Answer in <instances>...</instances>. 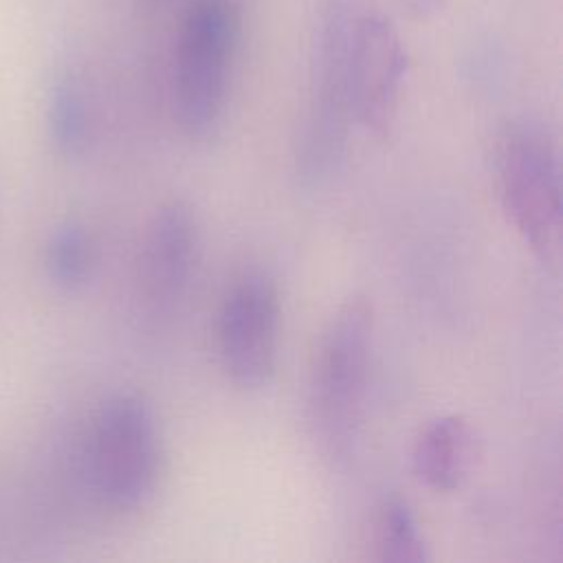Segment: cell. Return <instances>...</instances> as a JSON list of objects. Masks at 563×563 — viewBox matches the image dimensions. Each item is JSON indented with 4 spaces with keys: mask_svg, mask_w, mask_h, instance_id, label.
Segmentation results:
<instances>
[{
    "mask_svg": "<svg viewBox=\"0 0 563 563\" xmlns=\"http://www.w3.org/2000/svg\"><path fill=\"white\" fill-rule=\"evenodd\" d=\"M374 314L365 297H350L330 317L310 369L308 424L330 460L350 455L356 442L372 367Z\"/></svg>",
    "mask_w": 563,
    "mask_h": 563,
    "instance_id": "6da1fadb",
    "label": "cell"
},
{
    "mask_svg": "<svg viewBox=\"0 0 563 563\" xmlns=\"http://www.w3.org/2000/svg\"><path fill=\"white\" fill-rule=\"evenodd\" d=\"M161 433L139 394H114L92 416L84 444V475L95 499L110 510L143 506L161 473Z\"/></svg>",
    "mask_w": 563,
    "mask_h": 563,
    "instance_id": "7a4b0ae2",
    "label": "cell"
},
{
    "mask_svg": "<svg viewBox=\"0 0 563 563\" xmlns=\"http://www.w3.org/2000/svg\"><path fill=\"white\" fill-rule=\"evenodd\" d=\"M501 209L521 240L548 264L561 253V167L548 130L534 121L508 123L495 145Z\"/></svg>",
    "mask_w": 563,
    "mask_h": 563,
    "instance_id": "3957f363",
    "label": "cell"
},
{
    "mask_svg": "<svg viewBox=\"0 0 563 563\" xmlns=\"http://www.w3.org/2000/svg\"><path fill=\"white\" fill-rule=\"evenodd\" d=\"M235 42L238 15L231 4L202 0L191 7L172 64V110L189 136H207L222 117Z\"/></svg>",
    "mask_w": 563,
    "mask_h": 563,
    "instance_id": "277c9868",
    "label": "cell"
},
{
    "mask_svg": "<svg viewBox=\"0 0 563 563\" xmlns=\"http://www.w3.org/2000/svg\"><path fill=\"white\" fill-rule=\"evenodd\" d=\"M279 292L262 273H244L229 288L218 314V354L240 389H262L277 367Z\"/></svg>",
    "mask_w": 563,
    "mask_h": 563,
    "instance_id": "5b68a950",
    "label": "cell"
},
{
    "mask_svg": "<svg viewBox=\"0 0 563 563\" xmlns=\"http://www.w3.org/2000/svg\"><path fill=\"white\" fill-rule=\"evenodd\" d=\"M347 35L339 18L325 24L314 62L308 117L297 150V169L303 183L319 185L341 165L352 121L347 95Z\"/></svg>",
    "mask_w": 563,
    "mask_h": 563,
    "instance_id": "8992f818",
    "label": "cell"
},
{
    "mask_svg": "<svg viewBox=\"0 0 563 563\" xmlns=\"http://www.w3.org/2000/svg\"><path fill=\"white\" fill-rule=\"evenodd\" d=\"M405 51L389 20L363 15L347 35V95L352 121L385 136L394 123L405 79Z\"/></svg>",
    "mask_w": 563,
    "mask_h": 563,
    "instance_id": "52a82bcc",
    "label": "cell"
},
{
    "mask_svg": "<svg viewBox=\"0 0 563 563\" xmlns=\"http://www.w3.org/2000/svg\"><path fill=\"white\" fill-rule=\"evenodd\" d=\"M198 257L196 216L183 200L165 202L152 216L136 266V301L143 317L163 321L178 310Z\"/></svg>",
    "mask_w": 563,
    "mask_h": 563,
    "instance_id": "ba28073f",
    "label": "cell"
},
{
    "mask_svg": "<svg viewBox=\"0 0 563 563\" xmlns=\"http://www.w3.org/2000/svg\"><path fill=\"white\" fill-rule=\"evenodd\" d=\"M475 457V433L464 416L446 413L420 429L411 449V468L435 493L462 486Z\"/></svg>",
    "mask_w": 563,
    "mask_h": 563,
    "instance_id": "9c48e42d",
    "label": "cell"
},
{
    "mask_svg": "<svg viewBox=\"0 0 563 563\" xmlns=\"http://www.w3.org/2000/svg\"><path fill=\"white\" fill-rule=\"evenodd\" d=\"M46 128L59 156L79 158L86 154L92 136V114L88 95L70 70H59L48 86Z\"/></svg>",
    "mask_w": 563,
    "mask_h": 563,
    "instance_id": "30bf717a",
    "label": "cell"
},
{
    "mask_svg": "<svg viewBox=\"0 0 563 563\" xmlns=\"http://www.w3.org/2000/svg\"><path fill=\"white\" fill-rule=\"evenodd\" d=\"M46 277L62 290H79L95 271V242L75 220L57 224L44 244Z\"/></svg>",
    "mask_w": 563,
    "mask_h": 563,
    "instance_id": "8fae6325",
    "label": "cell"
},
{
    "mask_svg": "<svg viewBox=\"0 0 563 563\" xmlns=\"http://www.w3.org/2000/svg\"><path fill=\"white\" fill-rule=\"evenodd\" d=\"M378 559L391 563H424L429 550L411 508L400 497L383 501L376 519Z\"/></svg>",
    "mask_w": 563,
    "mask_h": 563,
    "instance_id": "7c38bea8",
    "label": "cell"
},
{
    "mask_svg": "<svg viewBox=\"0 0 563 563\" xmlns=\"http://www.w3.org/2000/svg\"><path fill=\"white\" fill-rule=\"evenodd\" d=\"M407 11L416 18H429L442 7V0H402Z\"/></svg>",
    "mask_w": 563,
    "mask_h": 563,
    "instance_id": "4fadbf2b",
    "label": "cell"
}]
</instances>
